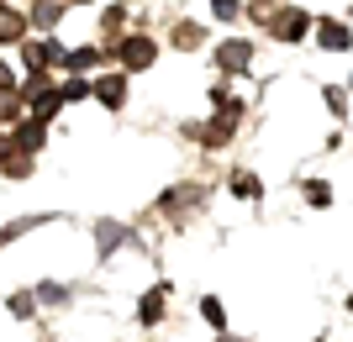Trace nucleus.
<instances>
[{"label": "nucleus", "instance_id": "obj_1", "mask_svg": "<svg viewBox=\"0 0 353 342\" xmlns=\"http://www.w3.org/2000/svg\"><path fill=\"white\" fill-rule=\"evenodd\" d=\"M127 47V63H132V69H148V63H153V43H143V37H132V43H121Z\"/></svg>", "mask_w": 353, "mask_h": 342}, {"label": "nucleus", "instance_id": "obj_2", "mask_svg": "<svg viewBox=\"0 0 353 342\" xmlns=\"http://www.w3.org/2000/svg\"><path fill=\"white\" fill-rule=\"evenodd\" d=\"M221 63L227 69H248V43H221Z\"/></svg>", "mask_w": 353, "mask_h": 342}, {"label": "nucleus", "instance_id": "obj_3", "mask_svg": "<svg viewBox=\"0 0 353 342\" xmlns=\"http://www.w3.org/2000/svg\"><path fill=\"white\" fill-rule=\"evenodd\" d=\"M322 47H348V27H338V21H322Z\"/></svg>", "mask_w": 353, "mask_h": 342}, {"label": "nucleus", "instance_id": "obj_4", "mask_svg": "<svg viewBox=\"0 0 353 342\" xmlns=\"http://www.w3.org/2000/svg\"><path fill=\"white\" fill-rule=\"evenodd\" d=\"M95 95H101L105 105H121V95H127V89H121V74H111V79H101V85H95Z\"/></svg>", "mask_w": 353, "mask_h": 342}, {"label": "nucleus", "instance_id": "obj_5", "mask_svg": "<svg viewBox=\"0 0 353 342\" xmlns=\"http://www.w3.org/2000/svg\"><path fill=\"white\" fill-rule=\"evenodd\" d=\"M274 32H280V37H301V32H306V16H301V11L280 16V21H274Z\"/></svg>", "mask_w": 353, "mask_h": 342}, {"label": "nucleus", "instance_id": "obj_6", "mask_svg": "<svg viewBox=\"0 0 353 342\" xmlns=\"http://www.w3.org/2000/svg\"><path fill=\"white\" fill-rule=\"evenodd\" d=\"M0 37H21V16L16 11H0Z\"/></svg>", "mask_w": 353, "mask_h": 342}, {"label": "nucleus", "instance_id": "obj_7", "mask_svg": "<svg viewBox=\"0 0 353 342\" xmlns=\"http://www.w3.org/2000/svg\"><path fill=\"white\" fill-rule=\"evenodd\" d=\"M79 95H90L85 79H74V85H63V89H59V100H79Z\"/></svg>", "mask_w": 353, "mask_h": 342}, {"label": "nucleus", "instance_id": "obj_8", "mask_svg": "<svg viewBox=\"0 0 353 342\" xmlns=\"http://www.w3.org/2000/svg\"><path fill=\"white\" fill-rule=\"evenodd\" d=\"M69 63H74V69H90V63H95V53H90V47H79V53H69Z\"/></svg>", "mask_w": 353, "mask_h": 342}, {"label": "nucleus", "instance_id": "obj_9", "mask_svg": "<svg viewBox=\"0 0 353 342\" xmlns=\"http://www.w3.org/2000/svg\"><path fill=\"white\" fill-rule=\"evenodd\" d=\"M211 6H216V16H221V21H227V16H237V0H211Z\"/></svg>", "mask_w": 353, "mask_h": 342}]
</instances>
